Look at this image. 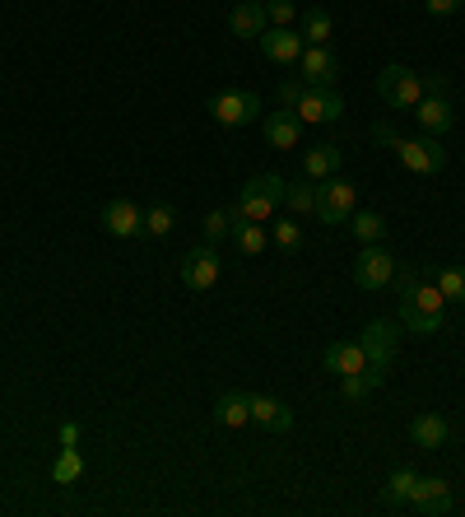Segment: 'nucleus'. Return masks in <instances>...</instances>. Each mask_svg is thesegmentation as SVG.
I'll use <instances>...</instances> for the list:
<instances>
[{"instance_id": "obj_1", "label": "nucleus", "mask_w": 465, "mask_h": 517, "mask_svg": "<svg viewBox=\"0 0 465 517\" xmlns=\"http://www.w3.org/2000/svg\"><path fill=\"white\" fill-rule=\"evenodd\" d=\"M284 177L279 173H256L247 187L238 191V201H233V219H252V224H270L279 205H284Z\"/></svg>"}, {"instance_id": "obj_2", "label": "nucleus", "mask_w": 465, "mask_h": 517, "mask_svg": "<svg viewBox=\"0 0 465 517\" xmlns=\"http://www.w3.org/2000/svg\"><path fill=\"white\" fill-rule=\"evenodd\" d=\"M261 112H266V103H261L256 89H224V94L210 98V117L219 126H228V131H242V126L261 122Z\"/></svg>"}, {"instance_id": "obj_3", "label": "nucleus", "mask_w": 465, "mask_h": 517, "mask_svg": "<svg viewBox=\"0 0 465 517\" xmlns=\"http://www.w3.org/2000/svg\"><path fill=\"white\" fill-rule=\"evenodd\" d=\"M377 94H382L386 108L410 112V108H419V98H424V75L410 70V66H382V75H377Z\"/></svg>"}, {"instance_id": "obj_4", "label": "nucleus", "mask_w": 465, "mask_h": 517, "mask_svg": "<svg viewBox=\"0 0 465 517\" xmlns=\"http://www.w3.org/2000/svg\"><path fill=\"white\" fill-rule=\"evenodd\" d=\"M359 210V187L354 182H345V177H321L317 187V215L326 219V224H349V215Z\"/></svg>"}, {"instance_id": "obj_5", "label": "nucleus", "mask_w": 465, "mask_h": 517, "mask_svg": "<svg viewBox=\"0 0 465 517\" xmlns=\"http://www.w3.org/2000/svg\"><path fill=\"white\" fill-rule=\"evenodd\" d=\"M396 154H400V164L410 168V173H419V177H433V173H442V168H447V150H442L438 136L396 140Z\"/></svg>"}, {"instance_id": "obj_6", "label": "nucleus", "mask_w": 465, "mask_h": 517, "mask_svg": "<svg viewBox=\"0 0 465 517\" xmlns=\"http://www.w3.org/2000/svg\"><path fill=\"white\" fill-rule=\"evenodd\" d=\"M396 280V257L382 243H363V252L354 257V285L359 289H386Z\"/></svg>"}, {"instance_id": "obj_7", "label": "nucleus", "mask_w": 465, "mask_h": 517, "mask_svg": "<svg viewBox=\"0 0 465 517\" xmlns=\"http://www.w3.org/2000/svg\"><path fill=\"white\" fill-rule=\"evenodd\" d=\"M219 275H224V261H219V252H214V243H200L182 257V285L196 289V294L219 285Z\"/></svg>"}, {"instance_id": "obj_8", "label": "nucleus", "mask_w": 465, "mask_h": 517, "mask_svg": "<svg viewBox=\"0 0 465 517\" xmlns=\"http://www.w3.org/2000/svg\"><path fill=\"white\" fill-rule=\"evenodd\" d=\"M293 117H298L303 126L340 122V117H345V98L335 94V89H307V84H303V98H298Z\"/></svg>"}, {"instance_id": "obj_9", "label": "nucleus", "mask_w": 465, "mask_h": 517, "mask_svg": "<svg viewBox=\"0 0 465 517\" xmlns=\"http://www.w3.org/2000/svg\"><path fill=\"white\" fill-rule=\"evenodd\" d=\"M359 345H363V354H368V364L391 368V359H396V350H400V322H391V317H372L368 327H363Z\"/></svg>"}, {"instance_id": "obj_10", "label": "nucleus", "mask_w": 465, "mask_h": 517, "mask_svg": "<svg viewBox=\"0 0 465 517\" xmlns=\"http://www.w3.org/2000/svg\"><path fill=\"white\" fill-rule=\"evenodd\" d=\"M298 80H303L307 89H335L340 61H335L331 47H312V42H307L303 56H298Z\"/></svg>"}, {"instance_id": "obj_11", "label": "nucleus", "mask_w": 465, "mask_h": 517, "mask_svg": "<svg viewBox=\"0 0 465 517\" xmlns=\"http://www.w3.org/2000/svg\"><path fill=\"white\" fill-rule=\"evenodd\" d=\"M103 229L112 233V238H121V243H131V238L145 233V210L135 201H126V196H117V201L103 205Z\"/></svg>"}, {"instance_id": "obj_12", "label": "nucleus", "mask_w": 465, "mask_h": 517, "mask_svg": "<svg viewBox=\"0 0 465 517\" xmlns=\"http://www.w3.org/2000/svg\"><path fill=\"white\" fill-rule=\"evenodd\" d=\"M410 508L414 513H428V517H447L456 508L452 485L442 476H419V485H414V494H410Z\"/></svg>"}, {"instance_id": "obj_13", "label": "nucleus", "mask_w": 465, "mask_h": 517, "mask_svg": "<svg viewBox=\"0 0 465 517\" xmlns=\"http://www.w3.org/2000/svg\"><path fill=\"white\" fill-rule=\"evenodd\" d=\"M414 117H419V131H424V136H438V140L456 126V108L447 94H424L419 108H414Z\"/></svg>"}, {"instance_id": "obj_14", "label": "nucleus", "mask_w": 465, "mask_h": 517, "mask_svg": "<svg viewBox=\"0 0 465 517\" xmlns=\"http://www.w3.org/2000/svg\"><path fill=\"white\" fill-rule=\"evenodd\" d=\"M261 52H266V61H275V66H293L298 56H303V33H293V28H266L261 33Z\"/></svg>"}, {"instance_id": "obj_15", "label": "nucleus", "mask_w": 465, "mask_h": 517, "mask_svg": "<svg viewBox=\"0 0 465 517\" xmlns=\"http://www.w3.org/2000/svg\"><path fill=\"white\" fill-rule=\"evenodd\" d=\"M410 438H414V448L438 452V448H447L452 424H447V415H438V410H424V415H414L410 420Z\"/></svg>"}, {"instance_id": "obj_16", "label": "nucleus", "mask_w": 465, "mask_h": 517, "mask_svg": "<svg viewBox=\"0 0 465 517\" xmlns=\"http://www.w3.org/2000/svg\"><path fill=\"white\" fill-rule=\"evenodd\" d=\"M261 131H266L270 150H298V140H303V122H298L289 108L266 112V117H261Z\"/></svg>"}, {"instance_id": "obj_17", "label": "nucleus", "mask_w": 465, "mask_h": 517, "mask_svg": "<svg viewBox=\"0 0 465 517\" xmlns=\"http://www.w3.org/2000/svg\"><path fill=\"white\" fill-rule=\"evenodd\" d=\"M228 28H233V38H261V33L270 28L266 0H242V5H233V14H228Z\"/></svg>"}, {"instance_id": "obj_18", "label": "nucleus", "mask_w": 465, "mask_h": 517, "mask_svg": "<svg viewBox=\"0 0 465 517\" xmlns=\"http://www.w3.org/2000/svg\"><path fill=\"white\" fill-rule=\"evenodd\" d=\"M321 364L331 368V373H340V378H349V373H363V368H368V354H363L359 341H335V345H326Z\"/></svg>"}, {"instance_id": "obj_19", "label": "nucleus", "mask_w": 465, "mask_h": 517, "mask_svg": "<svg viewBox=\"0 0 465 517\" xmlns=\"http://www.w3.org/2000/svg\"><path fill=\"white\" fill-rule=\"evenodd\" d=\"M252 424H261V429H270V434H289L293 410L284 406V401H275V396H256L252 392Z\"/></svg>"}, {"instance_id": "obj_20", "label": "nucleus", "mask_w": 465, "mask_h": 517, "mask_svg": "<svg viewBox=\"0 0 465 517\" xmlns=\"http://www.w3.org/2000/svg\"><path fill=\"white\" fill-rule=\"evenodd\" d=\"M214 424L219 429H242L252 424V392H224L214 401Z\"/></svg>"}, {"instance_id": "obj_21", "label": "nucleus", "mask_w": 465, "mask_h": 517, "mask_svg": "<svg viewBox=\"0 0 465 517\" xmlns=\"http://www.w3.org/2000/svg\"><path fill=\"white\" fill-rule=\"evenodd\" d=\"M340 159H345V150L331 145V140H326V145H312V150L303 154V177L307 182H321V177H331L335 168H340Z\"/></svg>"}, {"instance_id": "obj_22", "label": "nucleus", "mask_w": 465, "mask_h": 517, "mask_svg": "<svg viewBox=\"0 0 465 517\" xmlns=\"http://www.w3.org/2000/svg\"><path fill=\"white\" fill-rule=\"evenodd\" d=\"M414 485H419V471L396 466V471L382 480V504L386 508H405V504H410V494H414Z\"/></svg>"}, {"instance_id": "obj_23", "label": "nucleus", "mask_w": 465, "mask_h": 517, "mask_svg": "<svg viewBox=\"0 0 465 517\" xmlns=\"http://www.w3.org/2000/svg\"><path fill=\"white\" fill-rule=\"evenodd\" d=\"M233 243H238L242 257H261L270 247V229L266 224H252V219H233Z\"/></svg>"}, {"instance_id": "obj_24", "label": "nucleus", "mask_w": 465, "mask_h": 517, "mask_svg": "<svg viewBox=\"0 0 465 517\" xmlns=\"http://www.w3.org/2000/svg\"><path fill=\"white\" fill-rule=\"evenodd\" d=\"M382 382H386V368L382 364H368L363 373H349V378H340V396H345V401H363V396L377 392Z\"/></svg>"}, {"instance_id": "obj_25", "label": "nucleus", "mask_w": 465, "mask_h": 517, "mask_svg": "<svg viewBox=\"0 0 465 517\" xmlns=\"http://www.w3.org/2000/svg\"><path fill=\"white\" fill-rule=\"evenodd\" d=\"M349 229H354L359 243H382V238H386V219L377 215V210H354V215H349Z\"/></svg>"}, {"instance_id": "obj_26", "label": "nucleus", "mask_w": 465, "mask_h": 517, "mask_svg": "<svg viewBox=\"0 0 465 517\" xmlns=\"http://www.w3.org/2000/svg\"><path fill=\"white\" fill-rule=\"evenodd\" d=\"M270 243H275L284 257H293V252L303 247V229H298V219H270Z\"/></svg>"}, {"instance_id": "obj_27", "label": "nucleus", "mask_w": 465, "mask_h": 517, "mask_svg": "<svg viewBox=\"0 0 465 517\" xmlns=\"http://www.w3.org/2000/svg\"><path fill=\"white\" fill-rule=\"evenodd\" d=\"M400 327L414 331V336H438L442 317L438 313H419V308H410V303H400Z\"/></svg>"}, {"instance_id": "obj_28", "label": "nucleus", "mask_w": 465, "mask_h": 517, "mask_svg": "<svg viewBox=\"0 0 465 517\" xmlns=\"http://www.w3.org/2000/svg\"><path fill=\"white\" fill-rule=\"evenodd\" d=\"M433 285L442 289L447 303H465V266H442V271H433Z\"/></svg>"}, {"instance_id": "obj_29", "label": "nucleus", "mask_w": 465, "mask_h": 517, "mask_svg": "<svg viewBox=\"0 0 465 517\" xmlns=\"http://www.w3.org/2000/svg\"><path fill=\"white\" fill-rule=\"evenodd\" d=\"M177 229V210L168 201H159V205H149L145 210V233L149 238H168V233Z\"/></svg>"}, {"instance_id": "obj_30", "label": "nucleus", "mask_w": 465, "mask_h": 517, "mask_svg": "<svg viewBox=\"0 0 465 517\" xmlns=\"http://www.w3.org/2000/svg\"><path fill=\"white\" fill-rule=\"evenodd\" d=\"M80 476H84V457H80V448H61V457L52 462V480H56V485H75Z\"/></svg>"}, {"instance_id": "obj_31", "label": "nucleus", "mask_w": 465, "mask_h": 517, "mask_svg": "<svg viewBox=\"0 0 465 517\" xmlns=\"http://www.w3.org/2000/svg\"><path fill=\"white\" fill-rule=\"evenodd\" d=\"M303 38L312 42V47H326V42H331V14L321 10V5H312V10L303 14Z\"/></svg>"}, {"instance_id": "obj_32", "label": "nucleus", "mask_w": 465, "mask_h": 517, "mask_svg": "<svg viewBox=\"0 0 465 517\" xmlns=\"http://www.w3.org/2000/svg\"><path fill=\"white\" fill-rule=\"evenodd\" d=\"M284 201H289V210H298V215H317V187H307V177L298 187H284Z\"/></svg>"}, {"instance_id": "obj_33", "label": "nucleus", "mask_w": 465, "mask_h": 517, "mask_svg": "<svg viewBox=\"0 0 465 517\" xmlns=\"http://www.w3.org/2000/svg\"><path fill=\"white\" fill-rule=\"evenodd\" d=\"M228 233H233V205L210 210V215H205V243H219V238H228Z\"/></svg>"}, {"instance_id": "obj_34", "label": "nucleus", "mask_w": 465, "mask_h": 517, "mask_svg": "<svg viewBox=\"0 0 465 517\" xmlns=\"http://www.w3.org/2000/svg\"><path fill=\"white\" fill-rule=\"evenodd\" d=\"M293 14H298V5H293V0H270V5H266V19L275 28H289Z\"/></svg>"}, {"instance_id": "obj_35", "label": "nucleus", "mask_w": 465, "mask_h": 517, "mask_svg": "<svg viewBox=\"0 0 465 517\" xmlns=\"http://www.w3.org/2000/svg\"><path fill=\"white\" fill-rule=\"evenodd\" d=\"M298 98H303V80H284L279 84V108H298Z\"/></svg>"}, {"instance_id": "obj_36", "label": "nucleus", "mask_w": 465, "mask_h": 517, "mask_svg": "<svg viewBox=\"0 0 465 517\" xmlns=\"http://www.w3.org/2000/svg\"><path fill=\"white\" fill-rule=\"evenodd\" d=\"M372 140H377V145H391V150H396V126H391V122H377V126H372Z\"/></svg>"}, {"instance_id": "obj_37", "label": "nucleus", "mask_w": 465, "mask_h": 517, "mask_svg": "<svg viewBox=\"0 0 465 517\" xmlns=\"http://www.w3.org/2000/svg\"><path fill=\"white\" fill-rule=\"evenodd\" d=\"M461 5H465V0H424V10H428V14H456Z\"/></svg>"}, {"instance_id": "obj_38", "label": "nucleus", "mask_w": 465, "mask_h": 517, "mask_svg": "<svg viewBox=\"0 0 465 517\" xmlns=\"http://www.w3.org/2000/svg\"><path fill=\"white\" fill-rule=\"evenodd\" d=\"M61 448H80V424L75 420L61 424Z\"/></svg>"}, {"instance_id": "obj_39", "label": "nucleus", "mask_w": 465, "mask_h": 517, "mask_svg": "<svg viewBox=\"0 0 465 517\" xmlns=\"http://www.w3.org/2000/svg\"><path fill=\"white\" fill-rule=\"evenodd\" d=\"M424 94H447V75H424Z\"/></svg>"}, {"instance_id": "obj_40", "label": "nucleus", "mask_w": 465, "mask_h": 517, "mask_svg": "<svg viewBox=\"0 0 465 517\" xmlns=\"http://www.w3.org/2000/svg\"><path fill=\"white\" fill-rule=\"evenodd\" d=\"M0 28H5V19H0Z\"/></svg>"}]
</instances>
